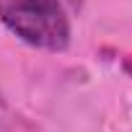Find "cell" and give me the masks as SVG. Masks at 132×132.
Wrapping results in <instances>:
<instances>
[{"instance_id":"cell-1","label":"cell","mask_w":132,"mask_h":132,"mask_svg":"<svg viewBox=\"0 0 132 132\" xmlns=\"http://www.w3.org/2000/svg\"><path fill=\"white\" fill-rule=\"evenodd\" d=\"M0 21L39 49L60 52L70 44V23L60 0H0Z\"/></svg>"},{"instance_id":"cell-2","label":"cell","mask_w":132,"mask_h":132,"mask_svg":"<svg viewBox=\"0 0 132 132\" xmlns=\"http://www.w3.org/2000/svg\"><path fill=\"white\" fill-rule=\"evenodd\" d=\"M70 3H73V5H80V0H70Z\"/></svg>"}]
</instances>
